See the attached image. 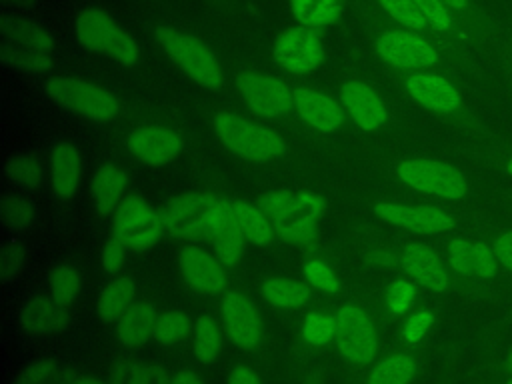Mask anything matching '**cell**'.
Masks as SVG:
<instances>
[{
  "mask_svg": "<svg viewBox=\"0 0 512 384\" xmlns=\"http://www.w3.org/2000/svg\"><path fill=\"white\" fill-rule=\"evenodd\" d=\"M406 94L424 110L456 122L470 134L484 138L486 144L498 140L478 112L472 110L468 98L458 82L436 70L412 72L404 80Z\"/></svg>",
  "mask_w": 512,
  "mask_h": 384,
  "instance_id": "7a4b0ae2",
  "label": "cell"
},
{
  "mask_svg": "<svg viewBox=\"0 0 512 384\" xmlns=\"http://www.w3.org/2000/svg\"><path fill=\"white\" fill-rule=\"evenodd\" d=\"M482 232L488 238L510 286H512V224H482Z\"/></svg>",
  "mask_w": 512,
  "mask_h": 384,
  "instance_id": "e575fe53",
  "label": "cell"
},
{
  "mask_svg": "<svg viewBox=\"0 0 512 384\" xmlns=\"http://www.w3.org/2000/svg\"><path fill=\"white\" fill-rule=\"evenodd\" d=\"M68 308L52 296H34L20 310V324L28 334H54L66 328Z\"/></svg>",
  "mask_w": 512,
  "mask_h": 384,
  "instance_id": "cb8c5ba5",
  "label": "cell"
},
{
  "mask_svg": "<svg viewBox=\"0 0 512 384\" xmlns=\"http://www.w3.org/2000/svg\"><path fill=\"white\" fill-rule=\"evenodd\" d=\"M210 238L216 250V256L222 260L224 266H236L244 252H246V238L242 234V228L234 216L232 202L222 200L220 210L210 226Z\"/></svg>",
  "mask_w": 512,
  "mask_h": 384,
  "instance_id": "7402d4cb",
  "label": "cell"
},
{
  "mask_svg": "<svg viewBox=\"0 0 512 384\" xmlns=\"http://www.w3.org/2000/svg\"><path fill=\"white\" fill-rule=\"evenodd\" d=\"M494 50H496V60L500 64L504 82L512 94V30H500Z\"/></svg>",
  "mask_w": 512,
  "mask_h": 384,
  "instance_id": "681fc988",
  "label": "cell"
},
{
  "mask_svg": "<svg viewBox=\"0 0 512 384\" xmlns=\"http://www.w3.org/2000/svg\"><path fill=\"white\" fill-rule=\"evenodd\" d=\"M226 336L232 344H236L242 350H254L260 346L264 328L262 318L254 306V302L238 290H230L222 298L220 308Z\"/></svg>",
  "mask_w": 512,
  "mask_h": 384,
  "instance_id": "e0dca14e",
  "label": "cell"
},
{
  "mask_svg": "<svg viewBox=\"0 0 512 384\" xmlns=\"http://www.w3.org/2000/svg\"><path fill=\"white\" fill-rule=\"evenodd\" d=\"M336 344L340 354L354 364H368L378 352V334L372 318L358 306L346 304L336 310Z\"/></svg>",
  "mask_w": 512,
  "mask_h": 384,
  "instance_id": "4fadbf2b",
  "label": "cell"
},
{
  "mask_svg": "<svg viewBox=\"0 0 512 384\" xmlns=\"http://www.w3.org/2000/svg\"><path fill=\"white\" fill-rule=\"evenodd\" d=\"M294 18L306 28H324L338 20L342 0H290Z\"/></svg>",
  "mask_w": 512,
  "mask_h": 384,
  "instance_id": "1f68e13d",
  "label": "cell"
},
{
  "mask_svg": "<svg viewBox=\"0 0 512 384\" xmlns=\"http://www.w3.org/2000/svg\"><path fill=\"white\" fill-rule=\"evenodd\" d=\"M178 264L186 284L200 294H218L228 284L222 260L200 246H184Z\"/></svg>",
  "mask_w": 512,
  "mask_h": 384,
  "instance_id": "ac0fdd59",
  "label": "cell"
},
{
  "mask_svg": "<svg viewBox=\"0 0 512 384\" xmlns=\"http://www.w3.org/2000/svg\"><path fill=\"white\" fill-rule=\"evenodd\" d=\"M8 4H14V6H32L34 4V0H6Z\"/></svg>",
  "mask_w": 512,
  "mask_h": 384,
  "instance_id": "6f0895ef",
  "label": "cell"
},
{
  "mask_svg": "<svg viewBox=\"0 0 512 384\" xmlns=\"http://www.w3.org/2000/svg\"><path fill=\"white\" fill-rule=\"evenodd\" d=\"M340 100L344 106V112L352 118L356 126L362 130H378L388 120V110L382 102V98L364 82L350 80L340 90Z\"/></svg>",
  "mask_w": 512,
  "mask_h": 384,
  "instance_id": "ffe728a7",
  "label": "cell"
},
{
  "mask_svg": "<svg viewBox=\"0 0 512 384\" xmlns=\"http://www.w3.org/2000/svg\"><path fill=\"white\" fill-rule=\"evenodd\" d=\"M378 4L388 12V16L392 20H396L406 30L420 32V30L428 28L426 18L422 16V12L418 10V6L412 0H378Z\"/></svg>",
  "mask_w": 512,
  "mask_h": 384,
  "instance_id": "ab89813d",
  "label": "cell"
},
{
  "mask_svg": "<svg viewBox=\"0 0 512 384\" xmlns=\"http://www.w3.org/2000/svg\"><path fill=\"white\" fill-rule=\"evenodd\" d=\"M374 212L388 224L424 236H448L466 226V216L454 208L420 202H378Z\"/></svg>",
  "mask_w": 512,
  "mask_h": 384,
  "instance_id": "ba28073f",
  "label": "cell"
},
{
  "mask_svg": "<svg viewBox=\"0 0 512 384\" xmlns=\"http://www.w3.org/2000/svg\"><path fill=\"white\" fill-rule=\"evenodd\" d=\"M76 38L86 50L104 54L126 66L136 64L140 58L138 42L124 28H120L112 16L96 8H88L78 14Z\"/></svg>",
  "mask_w": 512,
  "mask_h": 384,
  "instance_id": "9c48e42d",
  "label": "cell"
},
{
  "mask_svg": "<svg viewBox=\"0 0 512 384\" xmlns=\"http://www.w3.org/2000/svg\"><path fill=\"white\" fill-rule=\"evenodd\" d=\"M510 318H512V310H510Z\"/></svg>",
  "mask_w": 512,
  "mask_h": 384,
  "instance_id": "be15d7a7",
  "label": "cell"
},
{
  "mask_svg": "<svg viewBox=\"0 0 512 384\" xmlns=\"http://www.w3.org/2000/svg\"><path fill=\"white\" fill-rule=\"evenodd\" d=\"M432 324H434V314L430 310H418V312L410 314L408 320L404 322L402 338L408 344H416V342H420L428 334Z\"/></svg>",
  "mask_w": 512,
  "mask_h": 384,
  "instance_id": "7dc6e473",
  "label": "cell"
},
{
  "mask_svg": "<svg viewBox=\"0 0 512 384\" xmlns=\"http://www.w3.org/2000/svg\"><path fill=\"white\" fill-rule=\"evenodd\" d=\"M304 278L308 282V286L326 292V294H334L340 290V280L334 274V270L320 258H312L304 264Z\"/></svg>",
  "mask_w": 512,
  "mask_h": 384,
  "instance_id": "f6af8a7d",
  "label": "cell"
},
{
  "mask_svg": "<svg viewBox=\"0 0 512 384\" xmlns=\"http://www.w3.org/2000/svg\"><path fill=\"white\" fill-rule=\"evenodd\" d=\"M174 384H204L200 376H196L194 372H188V370H182L174 376Z\"/></svg>",
  "mask_w": 512,
  "mask_h": 384,
  "instance_id": "11a10c76",
  "label": "cell"
},
{
  "mask_svg": "<svg viewBox=\"0 0 512 384\" xmlns=\"http://www.w3.org/2000/svg\"><path fill=\"white\" fill-rule=\"evenodd\" d=\"M0 34V60L6 66L34 74L46 72L52 66L54 38L38 22L6 16L0 22Z\"/></svg>",
  "mask_w": 512,
  "mask_h": 384,
  "instance_id": "277c9868",
  "label": "cell"
},
{
  "mask_svg": "<svg viewBox=\"0 0 512 384\" xmlns=\"http://www.w3.org/2000/svg\"><path fill=\"white\" fill-rule=\"evenodd\" d=\"M162 232V214H158L138 196L124 198L114 212L112 236H116L130 250L150 248Z\"/></svg>",
  "mask_w": 512,
  "mask_h": 384,
  "instance_id": "7c38bea8",
  "label": "cell"
},
{
  "mask_svg": "<svg viewBox=\"0 0 512 384\" xmlns=\"http://www.w3.org/2000/svg\"><path fill=\"white\" fill-rule=\"evenodd\" d=\"M222 200L208 192H188L176 196L162 210L164 232L170 238H192L210 230Z\"/></svg>",
  "mask_w": 512,
  "mask_h": 384,
  "instance_id": "8fae6325",
  "label": "cell"
},
{
  "mask_svg": "<svg viewBox=\"0 0 512 384\" xmlns=\"http://www.w3.org/2000/svg\"><path fill=\"white\" fill-rule=\"evenodd\" d=\"M128 186L126 172L114 164L100 166L90 182V194L94 210L100 216H110L116 212L120 202L124 200V190Z\"/></svg>",
  "mask_w": 512,
  "mask_h": 384,
  "instance_id": "484cf974",
  "label": "cell"
},
{
  "mask_svg": "<svg viewBox=\"0 0 512 384\" xmlns=\"http://www.w3.org/2000/svg\"><path fill=\"white\" fill-rule=\"evenodd\" d=\"M476 156L486 168L512 180V142L498 138L488 142Z\"/></svg>",
  "mask_w": 512,
  "mask_h": 384,
  "instance_id": "b9f144b4",
  "label": "cell"
},
{
  "mask_svg": "<svg viewBox=\"0 0 512 384\" xmlns=\"http://www.w3.org/2000/svg\"><path fill=\"white\" fill-rule=\"evenodd\" d=\"M134 384H174V378L158 364H140Z\"/></svg>",
  "mask_w": 512,
  "mask_h": 384,
  "instance_id": "f5cc1de1",
  "label": "cell"
},
{
  "mask_svg": "<svg viewBox=\"0 0 512 384\" xmlns=\"http://www.w3.org/2000/svg\"><path fill=\"white\" fill-rule=\"evenodd\" d=\"M398 264L410 280L430 292L446 294L454 288V284H458L444 260V254L424 242L406 244L398 252Z\"/></svg>",
  "mask_w": 512,
  "mask_h": 384,
  "instance_id": "5bb4252c",
  "label": "cell"
},
{
  "mask_svg": "<svg viewBox=\"0 0 512 384\" xmlns=\"http://www.w3.org/2000/svg\"><path fill=\"white\" fill-rule=\"evenodd\" d=\"M294 108L298 116L318 132H334L344 122L342 106L314 88H296Z\"/></svg>",
  "mask_w": 512,
  "mask_h": 384,
  "instance_id": "44dd1931",
  "label": "cell"
},
{
  "mask_svg": "<svg viewBox=\"0 0 512 384\" xmlns=\"http://www.w3.org/2000/svg\"><path fill=\"white\" fill-rule=\"evenodd\" d=\"M398 180L414 192L442 202H466L474 196V186L464 170L438 158H406L396 166Z\"/></svg>",
  "mask_w": 512,
  "mask_h": 384,
  "instance_id": "3957f363",
  "label": "cell"
},
{
  "mask_svg": "<svg viewBox=\"0 0 512 384\" xmlns=\"http://www.w3.org/2000/svg\"><path fill=\"white\" fill-rule=\"evenodd\" d=\"M54 372L56 364L52 360H36L16 376L14 384H50Z\"/></svg>",
  "mask_w": 512,
  "mask_h": 384,
  "instance_id": "c3c4849f",
  "label": "cell"
},
{
  "mask_svg": "<svg viewBox=\"0 0 512 384\" xmlns=\"http://www.w3.org/2000/svg\"><path fill=\"white\" fill-rule=\"evenodd\" d=\"M214 132L224 148L244 160L268 162L284 152V140L274 130L232 112L214 116Z\"/></svg>",
  "mask_w": 512,
  "mask_h": 384,
  "instance_id": "5b68a950",
  "label": "cell"
},
{
  "mask_svg": "<svg viewBox=\"0 0 512 384\" xmlns=\"http://www.w3.org/2000/svg\"><path fill=\"white\" fill-rule=\"evenodd\" d=\"M158 312L150 302H134L116 322V336L126 348L144 346L152 334Z\"/></svg>",
  "mask_w": 512,
  "mask_h": 384,
  "instance_id": "4316f807",
  "label": "cell"
},
{
  "mask_svg": "<svg viewBox=\"0 0 512 384\" xmlns=\"http://www.w3.org/2000/svg\"><path fill=\"white\" fill-rule=\"evenodd\" d=\"M300 332L310 346H324L336 336V320L324 312H310L304 318Z\"/></svg>",
  "mask_w": 512,
  "mask_h": 384,
  "instance_id": "f35d334b",
  "label": "cell"
},
{
  "mask_svg": "<svg viewBox=\"0 0 512 384\" xmlns=\"http://www.w3.org/2000/svg\"><path fill=\"white\" fill-rule=\"evenodd\" d=\"M236 86L246 106L262 118L284 116L294 106V92L278 78L262 72H242Z\"/></svg>",
  "mask_w": 512,
  "mask_h": 384,
  "instance_id": "9a60e30c",
  "label": "cell"
},
{
  "mask_svg": "<svg viewBox=\"0 0 512 384\" xmlns=\"http://www.w3.org/2000/svg\"><path fill=\"white\" fill-rule=\"evenodd\" d=\"M190 328H192L190 318L184 312L170 310V312L158 314L152 338L160 344H174L184 340L190 334Z\"/></svg>",
  "mask_w": 512,
  "mask_h": 384,
  "instance_id": "d590c367",
  "label": "cell"
},
{
  "mask_svg": "<svg viewBox=\"0 0 512 384\" xmlns=\"http://www.w3.org/2000/svg\"><path fill=\"white\" fill-rule=\"evenodd\" d=\"M124 250L126 246L116 238L112 236L106 246H104V252H102V266L106 272H118L120 266L124 264Z\"/></svg>",
  "mask_w": 512,
  "mask_h": 384,
  "instance_id": "f907efd6",
  "label": "cell"
},
{
  "mask_svg": "<svg viewBox=\"0 0 512 384\" xmlns=\"http://www.w3.org/2000/svg\"><path fill=\"white\" fill-rule=\"evenodd\" d=\"M504 204H506V208L512 212V190L506 194V198H504Z\"/></svg>",
  "mask_w": 512,
  "mask_h": 384,
  "instance_id": "91938a15",
  "label": "cell"
},
{
  "mask_svg": "<svg viewBox=\"0 0 512 384\" xmlns=\"http://www.w3.org/2000/svg\"><path fill=\"white\" fill-rule=\"evenodd\" d=\"M274 224V232L286 240V242H296V244H304L316 238L318 232V218L314 216H298V218H288V220H280V222H272Z\"/></svg>",
  "mask_w": 512,
  "mask_h": 384,
  "instance_id": "60d3db41",
  "label": "cell"
},
{
  "mask_svg": "<svg viewBox=\"0 0 512 384\" xmlns=\"http://www.w3.org/2000/svg\"><path fill=\"white\" fill-rule=\"evenodd\" d=\"M26 264V250L16 240L6 242L0 250V278L4 282L14 280Z\"/></svg>",
  "mask_w": 512,
  "mask_h": 384,
  "instance_id": "bcb514c9",
  "label": "cell"
},
{
  "mask_svg": "<svg viewBox=\"0 0 512 384\" xmlns=\"http://www.w3.org/2000/svg\"><path fill=\"white\" fill-rule=\"evenodd\" d=\"M6 176L10 182L24 186V188H36L42 182V166L38 158L30 154H20L8 160L6 164Z\"/></svg>",
  "mask_w": 512,
  "mask_h": 384,
  "instance_id": "74e56055",
  "label": "cell"
},
{
  "mask_svg": "<svg viewBox=\"0 0 512 384\" xmlns=\"http://www.w3.org/2000/svg\"><path fill=\"white\" fill-rule=\"evenodd\" d=\"M506 384H512V380H508V382H506Z\"/></svg>",
  "mask_w": 512,
  "mask_h": 384,
  "instance_id": "6125c7cd",
  "label": "cell"
},
{
  "mask_svg": "<svg viewBox=\"0 0 512 384\" xmlns=\"http://www.w3.org/2000/svg\"><path fill=\"white\" fill-rule=\"evenodd\" d=\"M2 220L12 230H26L34 222V206L16 194L2 198Z\"/></svg>",
  "mask_w": 512,
  "mask_h": 384,
  "instance_id": "7bdbcfd3",
  "label": "cell"
},
{
  "mask_svg": "<svg viewBox=\"0 0 512 384\" xmlns=\"http://www.w3.org/2000/svg\"><path fill=\"white\" fill-rule=\"evenodd\" d=\"M68 384H104V382L98 380V378H94V376H78V378L70 380Z\"/></svg>",
  "mask_w": 512,
  "mask_h": 384,
  "instance_id": "9f6ffc18",
  "label": "cell"
},
{
  "mask_svg": "<svg viewBox=\"0 0 512 384\" xmlns=\"http://www.w3.org/2000/svg\"><path fill=\"white\" fill-rule=\"evenodd\" d=\"M136 284L128 276H118L100 292L96 312L104 322H118V318L134 304Z\"/></svg>",
  "mask_w": 512,
  "mask_h": 384,
  "instance_id": "83f0119b",
  "label": "cell"
},
{
  "mask_svg": "<svg viewBox=\"0 0 512 384\" xmlns=\"http://www.w3.org/2000/svg\"><path fill=\"white\" fill-rule=\"evenodd\" d=\"M156 40L170 60L196 84L208 90H218L222 86L220 64L202 40L168 26L156 28Z\"/></svg>",
  "mask_w": 512,
  "mask_h": 384,
  "instance_id": "52a82bcc",
  "label": "cell"
},
{
  "mask_svg": "<svg viewBox=\"0 0 512 384\" xmlns=\"http://www.w3.org/2000/svg\"><path fill=\"white\" fill-rule=\"evenodd\" d=\"M302 384H320V380H318L316 376H310V378H306Z\"/></svg>",
  "mask_w": 512,
  "mask_h": 384,
  "instance_id": "94428289",
  "label": "cell"
},
{
  "mask_svg": "<svg viewBox=\"0 0 512 384\" xmlns=\"http://www.w3.org/2000/svg\"><path fill=\"white\" fill-rule=\"evenodd\" d=\"M484 224V222H482ZM482 224L472 234L452 232L444 244V260L454 274L456 282L478 294H502L512 288L488 238L482 232Z\"/></svg>",
  "mask_w": 512,
  "mask_h": 384,
  "instance_id": "6da1fadb",
  "label": "cell"
},
{
  "mask_svg": "<svg viewBox=\"0 0 512 384\" xmlns=\"http://www.w3.org/2000/svg\"><path fill=\"white\" fill-rule=\"evenodd\" d=\"M126 148L148 166H164L182 152V138L164 126H144L126 138Z\"/></svg>",
  "mask_w": 512,
  "mask_h": 384,
  "instance_id": "d6986e66",
  "label": "cell"
},
{
  "mask_svg": "<svg viewBox=\"0 0 512 384\" xmlns=\"http://www.w3.org/2000/svg\"><path fill=\"white\" fill-rule=\"evenodd\" d=\"M258 206L266 212L272 222L298 218V216H314L320 218L326 210V202L314 192H286L276 190L260 198Z\"/></svg>",
  "mask_w": 512,
  "mask_h": 384,
  "instance_id": "603a6c76",
  "label": "cell"
},
{
  "mask_svg": "<svg viewBox=\"0 0 512 384\" xmlns=\"http://www.w3.org/2000/svg\"><path fill=\"white\" fill-rule=\"evenodd\" d=\"M228 384H262V380L252 368L236 366L228 376Z\"/></svg>",
  "mask_w": 512,
  "mask_h": 384,
  "instance_id": "db71d44e",
  "label": "cell"
},
{
  "mask_svg": "<svg viewBox=\"0 0 512 384\" xmlns=\"http://www.w3.org/2000/svg\"><path fill=\"white\" fill-rule=\"evenodd\" d=\"M506 370H508V380H512V350H510L508 360H506Z\"/></svg>",
  "mask_w": 512,
  "mask_h": 384,
  "instance_id": "680465c9",
  "label": "cell"
},
{
  "mask_svg": "<svg viewBox=\"0 0 512 384\" xmlns=\"http://www.w3.org/2000/svg\"><path fill=\"white\" fill-rule=\"evenodd\" d=\"M232 208L242 228V234L248 242L256 246H266L272 242L274 224L260 206H254L250 202H232Z\"/></svg>",
  "mask_w": 512,
  "mask_h": 384,
  "instance_id": "f1b7e54d",
  "label": "cell"
},
{
  "mask_svg": "<svg viewBox=\"0 0 512 384\" xmlns=\"http://www.w3.org/2000/svg\"><path fill=\"white\" fill-rule=\"evenodd\" d=\"M412 2L418 6L422 16L426 18L428 28L432 32H438V34H444V36H458L456 28H458L460 20L456 18V14L442 0H412Z\"/></svg>",
  "mask_w": 512,
  "mask_h": 384,
  "instance_id": "836d02e7",
  "label": "cell"
},
{
  "mask_svg": "<svg viewBox=\"0 0 512 384\" xmlns=\"http://www.w3.org/2000/svg\"><path fill=\"white\" fill-rule=\"evenodd\" d=\"M378 56L398 70H434L442 62L440 48L414 30H386L376 38Z\"/></svg>",
  "mask_w": 512,
  "mask_h": 384,
  "instance_id": "30bf717a",
  "label": "cell"
},
{
  "mask_svg": "<svg viewBox=\"0 0 512 384\" xmlns=\"http://www.w3.org/2000/svg\"><path fill=\"white\" fill-rule=\"evenodd\" d=\"M82 158L72 142H56L50 152V184L58 198H70L78 190Z\"/></svg>",
  "mask_w": 512,
  "mask_h": 384,
  "instance_id": "d4e9b609",
  "label": "cell"
},
{
  "mask_svg": "<svg viewBox=\"0 0 512 384\" xmlns=\"http://www.w3.org/2000/svg\"><path fill=\"white\" fill-rule=\"evenodd\" d=\"M222 348V332L212 316H200L194 324V354L200 362L216 360Z\"/></svg>",
  "mask_w": 512,
  "mask_h": 384,
  "instance_id": "d6a6232c",
  "label": "cell"
},
{
  "mask_svg": "<svg viewBox=\"0 0 512 384\" xmlns=\"http://www.w3.org/2000/svg\"><path fill=\"white\" fill-rule=\"evenodd\" d=\"M140 362L136 360H118L108 374V384H134Z\"/></svg>",
  "mask_w": 512,
  "mask_h": 384,
  "instance_id": "816d5d0a",
  "label": "cell"
},
{
  "mask_svg": "<svg viewBox=\"0 0 512 384\" xmlns=\"http://www.w3.org/2000/svg\"><path fill=\"white\" fill-rule=\"evenodd\" d=\"M80 290V276L78 272L68 264H58L50 272V296L58 300L60 304L68 306L74 302Z\"/></svg>",
  "mask_w": 512,
  "mask_h": 384,
  "instance_id": "8d00e7d4",
  "label": "cell"
},
{
  "mask_svg": "<svg viewBox=\"0 0 512 384\" xmlns=\"http://www.w3.org/2000/svg\"><path fill=\"white\" fill-rule=\"evenodd\" d=\"M418 372V362L410 354H392L380 360L366 384H410Z\"/></svg>",
  "mask_w": 512,
  "mask_h": 384,
  "instance_id": "4dcf8cb0",
  "label": "cell"
},
{
  "mask_svg": "<svg viewBox=\"0 0 512 384\" xmlns=\"http://www.w3.org/2000/svg\"><path fill=\"white\" fill-rule=\"evenodd\" d=\"M262 296L276 308H300L310 300V288L292 278H268L262 284Z\"/></svg>",
  "mask_w": 512,
  "mask_h": 384,
  "instance_id": "f546056e",
  "label": "cell"
},
{
  "mask_svg": "<svg viewBox=\"0 0 512 384\" xmlns=\"http://www.w3.org/2000/svg\"><path fill=\"white\" fill-rule=\"evenodd\" d=\"M274 58L284 70L294 74H306L322 64L324 44L312 28H288L276 38Z\"/></svg>",
  "mask_w": 512,
  "mask_h": 384,
  "instance_id": "2e32d148",
  "label": "cell"
},
{
  "mask_svg": "<svg viewBox=\"0 0 512 384\" xmlns=\"http://www.w3.org/2000/svg\"><path fill=\"white\" fill-rule=\"evenodd\" d=\"M44 90L58 106L88 120L106 122L120 112V102L112 92L84 78L52 76L44 84Z\"/></svg>",
  "mask_w": 512,
  "mask_h": 384,
  "instance_id": "8992f818",
  "label": "cell"
},
{
  "mask_svg": "<svg viewBox=\"0 0 512 384\" xmlns=\"http://www.w3.org/2000/svg\"><path fill=\"white\" fill-rule=\"evenodd\" d=\"M386 308L392 316H402L416 300V282L410 278H398L386 288Z\"/></svg>",
  "mask_w": 512,
  "mask_h": 384,
  "instance_id": "ee69618b",
  "label": "cell"
}]
</instances>
